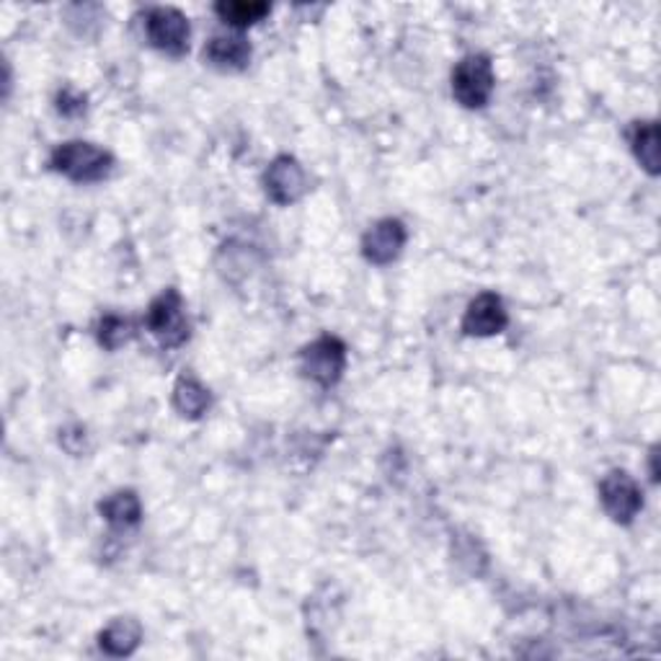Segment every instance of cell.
<instances>
[{"label":"cell","mask_w":661,"mask_h":661,"mask_svg":"<svg viewBox=\"0 0 661 661\" xmlns=\"http://www.w3.org/2000/svg\"><path fill=\"white\" fill-rule=\"evenodd\" d=\"M52 168L57 174H62L66 179L75 184H96L104 181L114 168V155L104 147L94 145V142L83 140H70L55 147Z\"/></svg>","instance_id":"1"},{"label":"cell","mask_w":661,"mask_h":661,"mask_svg":"<svg viewBox=\"0 0 661 661\" xmlns=\"http://www.w3.org/2000/svg\"><path fill=\"white\" fill-rule=\"evenodd\" d=\"M496 88V75L492 57L488 55H468L452 70V96L465 109H483L492 102Z\"/></svg>","instance_id":"2"},{"label":"cell","mask_w":661,"mask_h":661,"mask_svg":"<svg viewBox=\"0 0 661 661\" xmlns=\"http://www.w3.org/2000/svg\"><path fill=\"white\" fill-rule=\"evenodd\" d=\"M145 326L158 339L163 350H176V346L187 344L189 318L187 310H184V297L176 290H163L147 308Z\"/></svg>","instance_id":"3"},{"label":"cell","mask_w":661,"mask_h":661,"mask_svg":"<svg viewBox=\"0 0 661 661\" xmlns=\"http://www.w3.org/2000/svg\"><path fill=\"white\" fill-rule=\"evenodd\" d=\"M300 369L308 380L321 388H333L346 369V344L337 337L310 341L300 352Z\"/></svg>","instance_id":"4"},{"label":"cell","mask_w":661,"mask_h":661,"mask_svg":"<svg viewBox=\"0 0 661 661\" xmlns=\"http://www.w3.org/2000/svg\"><path fill=\"white\" fill-rule=\"evenodd\" d=\"M145 34L147 42L170 57H181L189 49V19L179 9L158 5L145 13Z\"/></svg>","instance_id":"5"},{"label":"cell","mask_w":661,"mask_h":661,"mask_svg":"<svg viewBox=\"0 0 661 661\" xmlns=\"http://www.w3.org/2000/svg\"><path fill=\"white\" fill-rule=\"evenodd\" d=\"M600 501L610 520L617 524H630L644 509L641 488L625 471H613L602 479Z\"/></svg>","instance_id":"6"},{"label":"cell","mask_w":661,"mask_h":661,"mask_svg":"<svg viewBox=\"0 0 661 661\" xmlns=\"http://www.w3.org/2000/svg\"><path fill=\"white\" fill-rule=\"evenodd\" d=\"M264 189L274 204L287 208V204H295L297 199H303L305 191H308V176H305L303 166L293 155H280V158L269 163L264 174Z\"/></svg>","instance_id":"7"},{"label":"cell","mask_w":661,"mask_h":661,"mask_svg":"<svg viewBox=\"0 0 661 661\" xmlns=\"http://www.w3.org/2000/svg\"><path fill=\"white\" fill-rule=\"evenodd\" d=\"M406 225L396 217H386L378 220L362 238V253L369 264L375 267H386L393 264V261L401 256L403 246H406Z\"/></svg>","instance_id":"8"},{"label":"cell","mask_w":661,"mask_h":661,"mask_svg":"<svg viewBox=\"0 0 661 661\" xmlns=\"http://www.w3.org/2000/svg\"><path fill=\"white\" fill-rule=\"evenodd\" d=\"M509 326V312L504 308L501 297L494 293H481L468 305L463 316V333L468 337H496Z\"/></svg>","instance_id":"9"},{"label":"cell","mask_w":661,"mask_h":661,"mask_svg":"<svg viewBox=\"0 0 661 661\" xmlns=\"http://www.w3.org/2000/svg\"><path fill=\"white\" fill-rule=\"evenodd\" d=\"M204 60L223 73H240L251 62V45L244 34H217L204 47Z\"/></svg>","instance_id":"10"},{"label":"cell","mask_w":661,"mask_h":661,"mask_svg":"<svg viewBox=\"0 0 661 661\" xmlns=\"http://www.w3.org/2000/svg\"><path fill=\"white\" fill-rule=\"evenodd\" d=\"M142 644V625L134 617H114L98 634V646L109 657H130Z\"/></svg>","instance_id":"11"},{"label":"cell","mask_w":661,"mask_h":661,"mask_svg":"<svg viewBox=\"0 0 661 661\" xmlns=\"http://www.w3.org/2000/svg\"><path fill=\"white\" fill-rule=\"evenodd\" d=\"M98 511L114 530L138 528L142 520V504L134 492H114L98 504Z\"/></svg>","instance_id":"12"},{"label":"cell","mask_w":661,"mask_h":661,"mask_svg":"<svg viewBox=\"0 0 661 661\" xmlns=\"http://www.w3.org/2000/svg\"><path fill=\"white\" fill-rule=\"evenodd\" d=\"M210 390L194 375H181L174 386V409L184 418H202L210 409Z\"/></svg>","instance_id":"13"},{"label":"cell","mask_w":661,"mask_h":661,"mask_svg":"<svg viewBox=\"0 0 661 661\" xmlns=\"http://www.w3.org/2000/svg\"><path fill=\"white\" fill-rule=\"evenodd\" d=\"M272 5L261 3V0H225V3L215 5V13L220 21H225L233 28H248L259 24L261 19L269 16Z\"/></svg>","instance_id":"14"},{"label":"cell","mask_w":661,"mask_h":661,"mask_svg":"<svg viewBox=\"0 0 661 661\" xmlns=\"http://www.w3.org/2000/svg\"><path fill=\"white\" fill-rule=\"evenodd\" d=\"M630 145L638 163L649 170L651 176L659 174V125L657 122H638L630 134Z\"/></svg>","instance_id":"15"},{"label":"cell","mask_w":661,"mask_h":661,"mask_svg":"<svg viewBox=\"0 0 661 661\" xmlns=\"http://www.w3.org/2000/svg\"><path fill=\"white\" fill-rule=\"evenodd\" d=\"M96 333H98V344H102L104 350L117 352V350H122L127 341L134 337V329H132L130 318L117 316V312H109V316H104L102 321H98Z\"/></svg>","instance_id":"16"},{"label":"cell","mask_w":661,"mask_h":661,"mask_svg":"<svg viewBox=\"0 0 661 661\" xmlns=\"http://www.w3.org/2000/svg\"><path fill=\"white\" fill-rule=\"evenodd\" d=\"M57 111L62 114V117H78V114L85 111V96L81 91L75 88H62L60 94H57Z\"/></svg>","instance_id":"17"},{"label":"cell","mask_w":661,"mask_h":661,"mask_svg":"<svg viewBox=\"0 0 661 661\" xmlns=\"http://www.w3.org/2000/svg\"><path fill=\"white\" fill-rule=\"evenodd\" d=\"M60 445L66 447L70 455H83L88 450V435H85L83 426H66V429L60 432Z\"/></svg>","instance_id":"18"},{"label":"cell","mask_w":661,"mask_h":661,"mask_svg":"<svg viewBox=\"0 0 661 661\" xmlns=\"http://www.w3.org/2000/svg\"><path fill=\"white\" fill-rule=\"evenodd\" d=\"M651 479L659 481V468H657V447L651 450Z\"/></svg>","instance_id":"19"}]
</instances>
